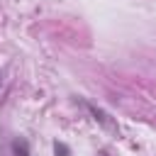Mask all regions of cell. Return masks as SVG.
I'll return each instance as SVG.
<instances>
[{
  "mask_svg": "<svg viewBox=\"0 0 156 156\" xmlns=\"http://www.w3.org/2000/svg\"><path fill=\"white\" fill-rule=\"evenodd\" d=\"M12 156H29V144L27 139H12Z\"/></svg>",
  "mask_w": 156,
  "mask_h": 156,
  "instance_id": "6da1fadb",
  "label": "cell"
},
{
  "mask_svg": "<svg viewBox=\"0 0 156 156\" xmlns=\"http://www.w3.org/2000/svg\"><path fill=\"white\" fill-rule=\"evenodd\" d=\"M54 149H56V156H68V149H66L63 144H58V141H56V144H54Z\"/></svg>",
  "mask_w": 156,
  "mask_h": 156,
  "instance_id": "7a4b0ae2",
  "label": "cell"
}]
</instances>
